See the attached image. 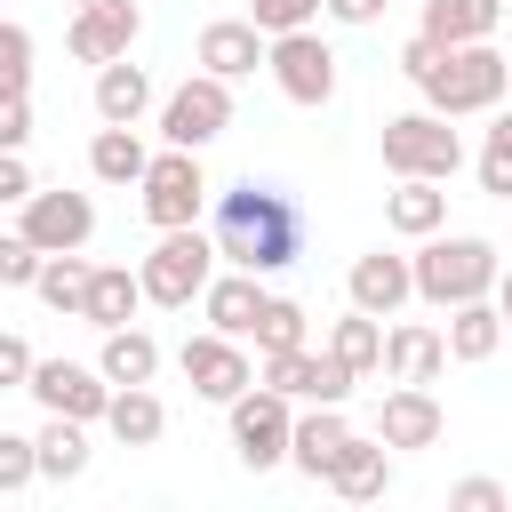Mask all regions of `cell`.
I'll use <instances>...</instances> for the list:
<instances>
[{"mask_svg": "<svg viewBox=\"0 0 512 512\" xmlns=\"http://www.w3.org/2000/svg\"><path fill=\"white\" fill-rule=\"evenodd\" d=\"M248 336H256V352H296V344H304V304H296V296H264Z\"/></svg>", "mask_w": 512, "mask_h": 512, "instance_id": "1f68e13d", "label": "cell"}, {"mask_svg": "<svg viewBox=\"0 0 512 512\" xmlns=\"http://www.w3.org/2000/svg\"><path fill=\"white\" fill-rule=\"evenodd\" d=\"M256 304H264V288H256V272H208V288H200V312H208V328L216 336H240L248 344V328H256Z\"/></svg>", "mask_w": 512, "mask_h": 512, "instance_id": "ffe728a7", "label": "cell"}, {"mask_svg": "<svg viewBox=\"0 0 512 512\" xmlns=\"http://www.w3.org/2000/svg\"><path fill=\"white\" fill-rule=\"evenodd\" d=\"M344 288H352V304H360V312L392 320V312L416 296V272H408V256H392V248H368V256L352 264V280H344Z\"/></svg>", "mask_w": 512, "mask_h": 512, "instance_id": "e0dca14e", "label": "cell"}, {"mask_svg": "<svg viewBox=\"0 0 512 512\" xmlns=\"http://www.w3.org/2000/svg\"><path fill=\"white\" fill-rule=\"evenodd\" d=\"M496 24H504V0H424V40H440V48L488 40Z\"/></svg>", "mask_w": 512, "mask_h": 512, "instance_id": "cb8c5ba5", "label": "cell"}, {"mask_svg": "<svg viewBox=\"0 0 512 512\" xmlns=\"http://www.w3.org/2000/svg\"><path fill=\"white\" fill-rule=\"evenodd\" d=\"M136 192H144V216H152L160 232H176V224H192V216H200V200H208V176H200V152H184V144H168V152H152V160H144V176H136Z\"/></svg>", "mask_w": 512, "mask_h": 512, "instance_id": "52a82bcc", "label": "cell"}, {"mask_svg": "<svg viewBox=\"0 0 512 512\" xmlns=\"http://www.w3.org/2000/svg\"><path fill=\"white\" fill-rule=\"evenodd\" d=\"M416 88H424V104H432V112L464 120V112H496V104H504V88H512V64H504V48H488V40H464V48H440V64H432Z\"/></svg>", "mask_w": 512, "mask_h": 512, "instance_id": "3957f363", "label": "cell"}, {"mask_svg": "<svg viewBox=\"0 0 512 512\" xmlns=\"http://www.w3.org/2000/svg\"><path fill=\"white\" fill-rule=\"evenodd\" d=\"M104 384H152L160 376V344L144 328H104V352H96Z\"/></svg>", "mask_w": 512, "mask_h": 512, "instance_id": "4316f807", "label": "cell"}, {"mask_svg": "<svg viewBox=\"0 0 512 512\" xmlns=\"http://www.w3.org/2000/svg\"><path fill=\"white\" fill-rule=\"evenodd\" d=\"M136 32H144V8L136 0H88L72 16V56L80 64H112V56L136 48Z\"/></svg>", "mask_w": 512, "mask_h": 512, "instance_id": "5bb4252c", "label": "cell"}, {"mask_svg": "<svg viewBox=\"0 0 512 512\" xmlns=\"http://www.w3.org/2000/svg\"><path fill=\"white\" fill-rule=\"evenodd\" d=\"M480 192L512 200V112H496V128H488V144H480Z\"/></svg>", "mask_w": 512, "mask_h": 512, "instance_id": "d6a6232c", "label": "cell"}, {"mask_svg": "<svg viewBox=\"0 0 512 512\" xmlns=\"http://www.w3.org/2000/svg\"><path fill=\"white\" fill-rule=\"evenodd\" d=\"M432 64H440V40H424V32H416V40L400 48V72H408V80H424Z\"/></svg>", "mask_w": 512, "mask_h": 512, "instance_id": "7bdbcfd3", "label": "cell"}, {"mask_svg": "<svg viewBox=\"0 0 512 512\" xmlns=\"http://www.w3.org/2000/svg\"><path fill=\"white\" fill-rule=\"evenodd\" d=\"M232 408V448H240V464L248 472H272V464H288V392H272V384H248V392H232L224 400Z\"/></svg>", "mask_w": 512, "mask_h": 512, "instance_id": "ba28073f", "label": "cell"}, {"mask_svg": "<svg viewBox=\"0 0 512 512\" xmlns=\"http://www.w3.org/2000/svg\"><path fill=\"white\" fill-rule=\"evenodd\" d=\"M392 384H440V368H448V336L440 328H424V320H400V328H384V360H376Z\"/></svg>", "mask_w": 512, "mask_h": 512, "instance_id": "9a60e30c", "label": "cell"}, {"mask_svg": "<svg viewBox=\"0 0 512 512\" xmlns=\"http://www.w3.org/2000/svg\"><path fill=\"white\" fill-rule=\"evenodd\" d=\"M448 504H456V512H496V504H504V480H456Z\"/></svg>", "mask_w": 512, "mask_h": 512, "instance_id": "ab89813d", "label": "cell"}, {"mask_svg": "<svg viewBox=\"0 0 512 512\" xmlns=\"http://www.w3.org/2000/svg\"><path fill=\"white\" fill-rule=\"evenodd\" d=\"M208 272H216V240H208V232H192V224L160 232V248L136 264V280H144V304H160V312H184V304H200Z\"/></svg>", "mask_w": 512, "mask_h": 512, "instance_id": "277c9868", "label": "cell"}, {"mask_svg": "<svg viewBox=\"0 0 512 512\" xmlns=\"http://www.w3.org/2000/svg\"><path fill=\"white\" fill-rule=\"evenodd\" d=\"M144 160H152V152H144V136H136V128H112V120H104V128H96V144H88V176H96V184H136V176H144Z\"/></svg>", "mask_w": 512, "mask_h": 512, "instance_id": "f1b7e54d", "label": "cell"}, {"mask_svg": "<svg viewBox=\"0 0 512 512\" xmlns=\"http://www.w3.org/2000/svg\"><path fill=\"white\" fill-rule=\"evenodd\" d=\"M408 272H416V296L448 312V304L488 296V288H496V272H504V256H496L480 232H424V248L408 256Z\"/></svg>", "mask_w": 512, "mask_h": 512, "instance_id": "7a4b0ae2", "label": "cell"}, {"mask_svg": "<svg viewBox=\"0 0 512 512\" xmlns=\"http://www.w3.org/2000/svg\"><path fill=\"white\" fill-rule=\"evenodd\" d=\"M320 16V0H248V24L272 40V32H304Z\"/></svg>", "mask_w": 512, "mask_h": 512, "instance_id": "836d02e7", "label": "cell"}, {"mask_svg": "<svg viewBox=\"0 0 512 512\" xmlns=\"http://www.w3.org/2000/svg\"><path fill=\"white\" fill-rule=\"evenodd\" d=\"M0 88H32V32L0 24Z\"/></svg>", "mask_w": 512, "mask_h": 512, "instance_id": "d590c367", "label": "cell"}, {"mask_svg": "<svg viewBox=\"0 0 512 512\" xmlns=\"http://www.w3.org/2000/svg\"><path fill=\"white\" fill-rule=\"evenodd\" d=\"M24 192H32V168H24V152H0V208H24Z\"/></svg>", "mask_w": 512, "mask_h": 512, "instance_id": "60d3db41", "label": "cell"}, {"mask_svg": "<svg viewBox=\"0 0 512 512\" xmlns=\"http://www.w3.org/2000/svg\"><path fill=\"white\" fill-rule=\"evenodd\" d=\"M32 456H40V480H80L88 472V424L80 416H48Z\"/></svg>", "mask_w": 512, "mask_h": 512, "instance_id": "83f0119b", "label": "cell"}, {"mask_svg": "<svg viewBox=\"0 0 512 512\" xmlns=\"http://www.w3.org/2000/svg\"><path fill=\"white\" fill-rule=\"evenodd\" d=\"M264 32L248 24V16H216V24H200V72H216V80H248L256 64H264Z\"/></svg>", "mask_w": 512, "mask_h": 512, "instance_id": "2e32d148", "label": "cell"}, {"mask_svg": "<svg viewBox=\"0 0 512 512\" xmlns=\"http://www.w3.org/2000/svg\"><path fill=\"white\" fill-rule=\"evenodd\" d=\"M32 272H40V248L24 232H0V288H32Z\"/></svg>", "mask_w": 512, "mask_h": 512, "instance_id": "8d00e7d4", "label": "cell"}, {"mask_svg": "<svg viewBox=\"0 0 512 512\" xmlns=\"http://www.w3.org/2000/svg\"><path fill=\"white\" fill-rule=\"evenodd\" d=\"M352 440V424H344V400H312V416H296L288 424V464L304 472V480H320L328 472V456Z\"/></svg>", "mask_w": 512, "mask_h": 512, "instance_id": "ac0fdd59", "label": "cell"}, {"mask_svg": "<svg viewBox=\"0 0 512 512\" xmlns=\"http://www.w3.org/2000/svg\"><path fill=\"white\" fill-rule=\"evenodd\" d=\"M384 224H392V232H408V240H424V232H440V224H448V192H440L432 176H400V192L384 200Z\"/></svg>", "mask_w": 512, "mask_h": 512, "instance_id": "484cf974", "label": "cell"}, {"mask_svg": "<svg viewBox=\"0 0 512 512\" xmlns=\"http://www.w3.org/2000/svg\"><path fill=\"white\" fill-rule=\"evenodd\" d=\"M136 304H144V280H136L128 264H96V272H88V304H80V320H88V328H128Z\"/></svg>", "mask_w": 512, "mask_h": 512, "instance_id": "603a6c76", "label": "cell"}, {"mask_svg": "<svg viewBox=\"0 0 512 512\" xmlns=\"http://www.w3.org/2000/svg\"><path fill=\"white\" fill-rule=\"evenodd\" d=\"M328 352H336V360H344V368H352V376H368V368H376V360H384V320H376V312H360V304H352V312H344V320H336V328H328Z\"/></svg>", "mask_w": 512, "mask_h": 512, "instance_id": "4dcf8cb0", "label": "cell"}, {"mask_svg": "<svg viewBox=\"0 0 512 512\" xmlns=\"http://www.w3.org/2000/svg\"><path fill=\"white\" fill-rule=\"evenodd\" d=\"M384 168L392 176H432V184H448L456 168H464V144H456V128H448V112H400V120H384Z\"/></svg>", "mask_w": 512, "mask_h": 512, "instance_id": "5b68a950", "label": "cell"}, {"mask_svg": "<svg viewBox=\"0 0 512 512\" xmlns=\"http://www.w3.org/2000/svg\"><path fill=\"white\" fill-rule=\"evenodd\" d=\"M224 128H232V80H216V72H192V80L160 104V136H168V144H184V152L216 144Z\"/></svg>", "mask_w": 512, "mask_h": 512, "instance_id": "9c48e42d", "label": "cell"}, {"mask_svg": "<svg viewBox=\"0 0 512 512\" xmlns=\"http://www.w3.org/2000/svg\"><path fill=\"white\" fill-rule=\"evenodd\" d=\"M88 256L80 248H64V256H40V272H32V288H40V304H56V312H80L88 304Z\"/></svg>", "mask_w": 512, "mask_h": 512, "instance_id": "f546056e", "label": "cell"}, {"mask_svg": "<svg viewBox=\"0 0 512 512\" xmlns=\"http://www.w3.org/2000/svg\"><path fill=\"white\" fill-rule=\"evenodd\" d=\"M448 360H496V344H504V312L488 304V296H472V304H448Z\"/></svg>", "mask_w": 512, "mask_h": 512, "instance_id": "d4e9b609", "label": "cell"}, {"mask_svg": "<svg viewBox=\"0 0 512 512\" xmlns=\"http://www.w3.org/2000/svg\"><path fill=\"white\" fill-rule=\"evenodd\" d=\"M320 480H328L344 504H368V496H384V488H392V456H384V440H360V432H352V440L328 456V472H320Z\"/></svg>", "mask_w": 512, "mask_h": 512, "instance_id": "d6986e66", "label": "cell"}, {"mask_svg": "<svg viewBox=\"0 0 512 512\" xmlns=\"http://www.w3.org/2000/svg\"><path fill=\"white\" fill-rule=\"evenodd\" d=\"M264 64H272L280 96H288V104H304V112H320V104L336 96V48H328L312 24H304V32H272Z\"/></svg>", "mask_w": 512, "mask_h": 512, "instance_id": "8992f818", "label": "cell"}, {"mask_svg": "<svg viewBox=\"0 0 512 512\" xmlns=\"http://www.w3.org/2000/svg\"><path fill=\"white\" fill-rule=\"evenodd\" d=\"M72 8H88V0H72Z\"/></svg>", "mask_w": 512, "mask_h": 512, "instance_id": "f6af8a7d", "label": "cell"}, {"mask_svg": "<svg viewBox=\"0 0 512 512\" xmlns=\"http://www.w3.org/2000/svg\"><path fill=\"white\" fill-rule=\"evenodd\" d=\"M392 0H320V16H336V24H376Z\"/></svg>", "mask_w": 512, "mask_h": 512, "instance_id": "b9f144b4", "label": "cell"}, {"mask_svg": "<svg viewBox=\"0 0 512 512\" xmlns=\"http://www.w3.org/2000/svg\"><path fill=\"white\" fill-rule=\"evenodd\" d=\"M24 376H32V344L0 328V392H24Z\"/></svg>", "mask_w": 512, "mask_h": 512, "instance_id": "f35d334b", "label": "cell"}, {"mask_svg": "<svg viewBox=\"0 0 512 512\" xmlns=\"http://www.w3.org/2000/svg\"><path fill=\"white\" fill-rule=\"evenodd\" d=\"M32 480H40L32 440H24V432H0V496H16V488H32Z\"/></svg>", "mask_w": 512, "mask_h": 512, "instance_id": "e575fe53", "label": "cell"}, {"mask_svg": "<svg viewBox=\"0 0 512 512\" xmlns=\"http://www.w3.org/2000/svg\"><path fill=\"white\" fill-rule=\"evenodd\" d=\"M40 256H64V248H88V232H96V200L88 192H24V224H16Z\"/></svg>", "mask_w": 512, "mask_h": 512, "instance_id": "30bf717a", "label": "cell"}, {"mask_svg": "<svg viewBox=\"0 0 512 512\" xmlns=\"http://www.w3.org/2000/svg\"><path fill=\"white\" fill-rule=\"evenodd\" d=\"M176 368H184V384L200 392V400H232V392H248L256 384V360L240 352V336H184V352H176Z\"/></svg>", "mask_w": 512, "mask_h": 512, "instance_id": "7c38bea8", "label": "cell"}, {"mask_svg": "<svg viewBox=\"0 0 512 512\" xmlns=\"http://www.w3.org/2000/svg\"><path fill=\"white\" fill-rule=\"evenodd\" d=\"M488 304L504 312V328H512V272H496V288H488Z\"/></svg>", "mask_w": 512, "mask_h": 512, "instance_id": "ee69618b", "label": "cell"}, {"mask_svg": "<svg viewBox=\"0 0 512 512\" xmlns=\"http://www.w3.org/2000/svg\"><path fill=\"white\" fill-rule=\"evenodd\" d=\"M448 432V408L432 400V384H392L376 400V440L384 448H440Z\"/></svg>", "mask_w": 512, "mask_h": 512, "instance_id": "4fadbf2b", "label": "cell"}, {"mask_svg": "<svg viewBox=\"0 0 512 512\" xmlns=\"http://www.w3.org/2000/svg\"><path fill=\"white\" fill-rule=\"evenodd\" d=\"M144 104H152V80H144V64H128V56L96 64V120H112V128H136V120H144Z\"/></svg>", "mask_w": 512, "mask_h": 512, "instance_id": "7402d4cb", "label": "cell"}, {"mask_svg": "<svg viewBox=\"0 0 512 512\" xmlns=\"http://www.w3.org/2000/svg\"><path fill=\"white\" fill-rule=\"evenodd\" d=\"M216 256L224 264H240V272H288L296 256H304V208L280 192V184H256V176H240L232 192H216Z\"/></svg>", "mask_w": 512, "mask_h": 512, "instance_id": "6da1fadb", "label": "cell"}, {"mask_svg": "<svg viewBox=\"0 0 512 512\" xmlns=\"http://www.w3.org/2000/svg\"><path fill=\"white\" fill-rule=\"evenodd\" d=\"M504 64H512V56H504Z\"/></svg>", "mask_w": 512, "mask_h": 512, "instance_id": "bcb514c9", "label": "cell"}, {"mask_svg": "<svg viewBox=\"0 0 512 512\" xmlns=\"http://www.w3.org/2000/svg\"><path fill=\"white\" fill-rule=\"evenodd\" d=\"M24 392H32L48 416H80V424H104V400H112L104 368H80V360H32Z\"/></svg>", "mask_w": 512, "mask_h": 512, "instance_id": "8fae6325", "label": "cell"}, {"mask_svg": "<svg viewBox=\"0 0 512 512\" xmlns=\"http://www.w3.org/2000/svg\"><path fill=\"white\" fill-rule=\"evenodd\" d=\"M24 136H32V96L0 88V152H24Z\"/></svg>", "mask_w": 512, "mask_h": 512, "instance_id": "74e56055", "label": "cell"}, {"mask_svg": "<svg viewBox=\"0 0 512 512\" xmlns=\"http://www.w3.org/2000/svg\"><path fill=\"white\" fill-rule=\"evenodd\" d=\"M104 432H112L120 448H152V440L168 432L160 392H152V384H112V400H104Z\"/></svg>", "mask_w": 512, "mask_h": 512, "instance_id": "44dd1931", "label": "cell"}]
</instances>
